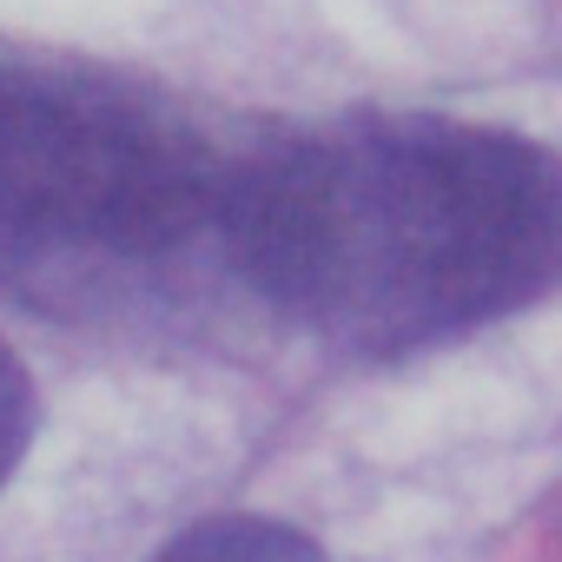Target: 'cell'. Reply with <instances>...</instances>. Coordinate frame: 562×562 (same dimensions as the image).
I'll return each mask as SVG.
<instances>
[{
    "instance_id": "1",
    "label": "cell",
    "mask_w": 562,
    "mask_h": 562,
    "mask_svg": "<svg viewBox=\"0 0 562 562\" xmlns=\"http://www.w3.org/2000/svg\"><path fill=\"white\" fill-rule=\"evenodd\" d=\"M562 251L555 159L463 120H345L232 179L238 292L305 338L404 358L536 305Z\"/></svg>"
},
{
    "instance_id": "2",
    "label": "cell",
    "mask_w": 562,
    "mask_h": 562,
    "mask_svg": "<svg viewBox=\"0 0 562 562\" xmlns=\"http://www.w3.org/2000/svg\"><path fill=\"white\" fill-rule=\"evenodd\" d=\"M232 179L179 106L0 60V292L74 325L179 318L232 271Z\"/></svg>"
},
{
    "instance_id": "3",
    "label": "cell",
    "mask_w": 562,
    "mask_h": 562,
    "mask_svg": "<svg viewBox=\"0 0 562 562\" xmlns=\"http://www.w3.org/2000/svg\"><path fill=\"white\" fill-rule=\"evenodd\" d=\"M153 562H325V555L292 522H271V516H212V522H192L186 536H172Z\"/></svg>"
},
{
    "instance_id": "4",
    "label": "cell",
    "mask_w": 562,
    "mask_h": 562,
    "mask_svg": "<svg viewBox=\"0 0 562 562\" xmlns=\"http://www.w3.org/2000/svg\"><path fill=\"white\" fill-rule=\"evenodd\" d=\"M34 378L21 371V358L0 345V483H8L14 470H21V457H27V443H34Z\"/></svg>"
}]
</instances>
